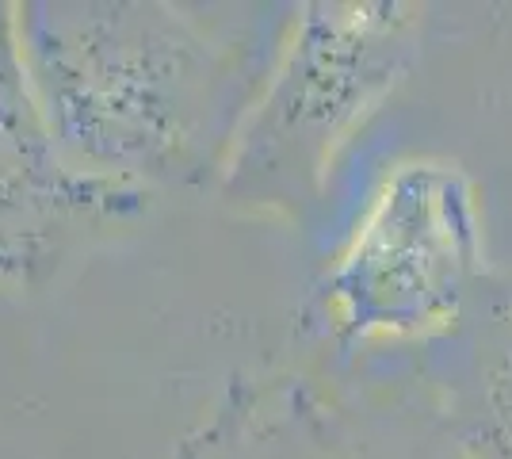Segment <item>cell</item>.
<instances>
[{"label":"cell","mask_w":512,"mask_h":459,"mask_svg":"<svg viewBox=\"0 0 512 459\" xmlns=\"http://www.w3.org/2000/svg\"><path fill=\"white\" fill-rule=\"evenodd\" d=\"M31 92L20 43L0 23V219L35 211H77L96 199L119 196V184L69 169Z\"/></svg>","instance_id":"4"},{"label":"cell","mask_w":512,"mask_h":459,"mask_svg":"<svg viewBox=\"0 0 512 459\" xmlns=\"http://www.w3.org/2000/svg\"><path fill=\"white\" fill-rule=\"evenodd\" d=\"M440 199L436 176L417 169L394 176V184L386 180L383 196L333 280L344 322L352 329L390 333L421 326L440 303L444 261H432L444 253Z\"/></svg>","instance_id":"3"},{"label":"cell","mask_w":512,"mask_h":459,"mask_svg":"<svg viewBox=\"0 0 512 459\" xmlns=\"http://www.w3.org/2000/svg\"><path fill=\"white\" fill-rule=\"evenodd\" d=\"M31 92L62 153L100 173H161L195 138L207 54L142 4H39L16 16Z\"/></svg>","instance_id":"1"},{"label":"cell","mask_w":512,"mask_h":459,"mask_svg":"<svg viewBox=\"0 0 512 459\" xmlns=\"http://www.w3.org/2000/svg\"><path fill=\"white\" fill-rule=\"evenodd\" d=\"M180 459H199V456H195V448H192V444H188V448L180 452Z\"/></svg>","instance_id":"5"},{"label":"cell","mask_w":512,"mask_h":459,"mask_svg":"<svg viewBox=\"0 0 512 459\" xmlns=\"http://www.w3.org/2000/svg\"><path fill=\"white\" fill-rule=\"evenodd\" d=\"M306 16V35L291 50L272 96L245 134V173L272 165L318 169L329 142L360 115L386 85L398 46V16L390 4L379 8H318Z\"/></svg>","instance_id":"2"}]
</instances>
